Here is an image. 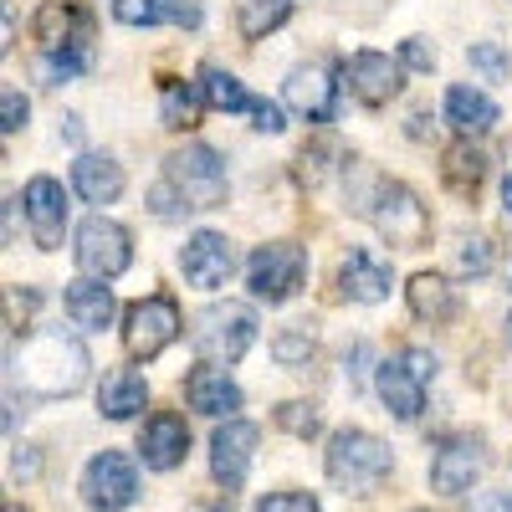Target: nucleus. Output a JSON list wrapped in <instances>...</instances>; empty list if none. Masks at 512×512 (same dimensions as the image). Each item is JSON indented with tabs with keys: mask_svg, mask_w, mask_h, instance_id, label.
<instances>
[{
	"mask_svg": "<svg viewBox=\"0 0 512 512\" xmlns=\"http://www.w3.org/2000/svg\"><path fill=\"white\" fill-rule=\"evenodd\" d=\"M11 369L21 379V390L31 395H47V400L77 395L88 384V349L67 328H36V333H21V349H11Z\"/></svg>",
	"mask_w": 512,
	"mask_h": 512,
	"instance_id": "1",
	"label": "nucleus"
},
{
	"mask_svg": "<svg viewBox=\"0 0 512 512\" xmlns=\"http://www.w3.org/2000/svg\"><path fill=\"white\" fill-rule=\"evenodd\" d=\"M359 210L374 221V231H379L384 241H390V246L415 251V246L431 241V210H425V205H420V195H415L410 185H400V180L374 175V180H369V190L359 195Z\"/></svg>",
	"mask_w": 512,
	"mask_h": 512,
	"instance_id": "2",
	"label": "nucleus"
},
{
	"mask_svg": "<svg viewBox=\"0 0 512 512\" xmlns=\"http://www.w3.org/2000/svg\"><path fill=\"white\" fill-rule=\"evenodd\" d=\"M390 466H395L390 446H384L379 436H369V431H338L328 441V456H323L328 482L344 497H369L384 477H390Z\"/></svg>",
	"mask_w": 512,
	"mask_h": 512,
	"instance_id": "3",
	"label": "nucleus"
},
{
	"mask_svg": "<svg viewBox=\"0 0 512 512\" xmlns=\"http://www.w3.org/2000/svg\"><path fill=\"white\" fill-rule=\"evenodd\" d=\"M164 185H175L190 210H216L226 205V159L210 144H185L164 159Z\"/></svg>",
	"mask_w": 512,
	"mask_h": 512,
	"instance_id": "4",
	"label": "nucleus"
},
{
	"mask_svg": "<svg viewBox=\"0 0 512 512\" xmlns=\"http://www.w3.org/2000/svg\"><path fill=\"white\" fill-rule=\"evenodd\" d=\"M190 344L205 364H236L256 344V313L246 303H210L190 328Z\"/></svg>",
	"mask_w": 512,
	"mask_h": 512,
	"instance_id": "5",
	"label": "nucleus"
},
{
	"mask_svg": "<svg viewBox=\"0 0 512 512\" xmlns=\"http://www.w3.org/2000/svg\"><path fill=\"white\" fill-rule=\"evenodd\" d=\"M308 277V251L297 246V241H267V246H256L251 251V262H246V287L256 303H287V297L303 287Z\"/></svg>",
	"mask_w": 512,
	"mask_h": 512,
	"instance_id": "6",
	"label": "nucleus"
},
{
	"mask_svg": "<svg viewBox=\"0 0 512 512\" xmlns=\"http://www.w3.org/2000/svg\"><path fill=\"white\" fill-rule=\"evenodd\" d=\"M180 308H175V297H139L134 308L123 313V349L134 354V359H159L169 344L180 338Z\"/></svg>",
	"mask_w": 512,
	"mask_h": 512,
	"instance_id": "7",
	"label": "nucleus"
},
{
	"mask_svg": "<svg viewBox=\"0 0 512 512\" xmlns=\"http://www.w3.org/2000/svg\"><path fill=\"white\" fill-rule=\"evenodd\" d=\"M128 262H134V241H128V231L108 216H88L77 226V267L108 282L118 272H128Z\"/></svg>",
	"mask_w": 512,
	"mask_h": 512,
	"instance_id": "8",
	"label": "nucleus"
},
{
	"mask_svg": "<svg viewBox=\"0 0 512 512\" xmlns=\"http://www.w3.org/2000/svg\"><path fill=\"white\" fill-rule=\"evenodd\" d=\"M139 497V466L123 451H98L82 472V502L93 512H123Z\"/></svg>",
	"mask_w": 512,
	"mask_h": 512,
	"instance_id": "9",
	"label": "nucleus"
},
{
	"mask_svg": "<svg viewBox=\"0 0 512 512\" xmlns=\"http://www.w3.org/2000/svg\"><path fill=\"white\" fill-rule=\"evenodd\" d=\"M487 472V446L482 436H446L431 456V487L441 497H461L472 492V482Z\"/></svg>",
	"mask_w": 512,
	"mask_h": 512,
	"instance_id": "10",
	"label": "nucleus"
},
{
	"mask_svg": "<svg viewBox=\"0 0 512 512\" xmlns=\"http://www.w3.org/2000/svg\"><path fill=\"white\" fill-rule=\"evenodd\" d=\"M256 441H262V431H256L251 420H226L216 425V436H210V477H216L226 492H236L251 472V456H256Z\"/></svg>",
	"mask_w": 512,
	"mask_h": 512,
	"instance_id": "11",
	"label": "nucleus"
},
{
	"mask_svg": "<svg viewBox=\"0 0 512 512\" xmlns=\"http://www.w3.org/2000/svg\"><path fill=\"white\" fill-rule=\"evenodd\" d=\"M180 272H185L190 287L216 292V287H226L231 272H236V251H231V241H226L221 231H195V236L185 241V251H180Z\"/></svg>",
	"mask_w": 512,
	"mask_h": 512,
	"instance_id": "12",
	"label": "nucleus"
},
{
	"mask_svg": "<svg viewBox=\"0 0 512 512\" xmlns=\"http://www.w3.org/2000/svg\"><path fill=\"white\" fill-rule=\"evenodd\" d=\"M344 82H349V93L364 103V108H384L400 88H405V72H400V62L395 57H384V52H354V57H344Z\"/></svg>",
	"mask_w": 512,
	"mask_h": 512,
	"instance_id": "13",
	"label": "nucleus"
},
{
	"mask_svg": "<svg viewBox=\"0 0 512 512\" xmlns=\"http://www.w3.org/2000/svg\"><path fill=\"white\" fill-rule=\"evenodd\" d=\"M282 98H287V108H297L308 123H333V118H338V82H333V72L318 67V62L292 67L287 82H282Z\"/></svg>",
	"mask_w": 512,
	"mask_h": 512,
	"instance_id": "14",
	"label": "nucleus"
},
{
	"mask_svg": "<svg viewBox=\"0 0 512 512\" xmlns=\"http://www.w3.org/2000/svg\"><path fill=\"white\" fill-rule=\"evenodd\" d=\"M21 205H26V221H31L36 246H41V251L62 246V231H67V190H62L52 175H36V180L26 185Z\"/></svg>",
	"mask_w": 512,
	"mask_h": 512,
	"instance_id": "15",
	"label": "nucleus"
},
{
	"mask_svg": "<svg viewBox=\"0 0 512 512\" xmlns=\"http://www.w3.org/2000/svg\"><path fill=\"white\" fill-rule=\"evenodd\" d=\"M185 451H190V425L175 410H159V415L144 420V431H139L144 466H154V472H175V466L185 461Z\"/></svg>",
	"mask_w": 512,
	"mask_h": 512,
	"instance_id": "16",
	"label": "nucleus"
},
{
	"mask_svg": "<svg viewBox=\"0 0 512 512\" xmlns=\"http://www.w3.org/2000/svg\"><path fill=\"white\" fill-rule=\"evenodd\" d=\"M338 292H344L349 303H384V297H390V267H384L374 251L354 246L344 262H338Z\"/></svg>",
	"mask_w": 512,
	"mask_h": 512,
	"instance_id": "17",
	"label": "nucleus"
},
{
	"mask_svg": "<svg viewBox=\"0 0 512 512\" xmlns=\"http://www.w3.org/2000/svg\"><path fill=\"white\" fill-rule=\"evenodd\" d=\"M185 400H190V410H200V415H226V420H236L231 410H241L236 379H231L226 369H216V364H195V369H190Z\"/></svg>",
	"mask_w": 512,
	"mask_h": 512,
	"instance_id": "18",
	"label": "nucleus"
},
{
	"mask_svg": "<svg viewBox=\"0 0 512 512\" xmlns=\"http://www.w3.org/2000/svg\"><path fill=\"white\" fill-rule=\"evenodd\" d=\"M374 384H379V400L390 405L395 420H415L425 410V379L405 359H384L379 374H374Z\"/></svg>",
	"mask_w": 512,
	"mask_h": 512,
	"instance_id": "19",
	"label": "nucleus"
},
{
	"mask_svg": "<svg viewBox=\"0 0 512 512\" xmlns=\"http://www.w3.org/2000/svg\"><path fill=\"white\" fill-rule=\"evenodd\" d=\"M88 31H93V16L77 11V6H62V0H52V6L36 11V41H41V52L88 47Z\"/></svg>",
	"mask_w": 512,
	"mask_h": 512,
	"instance_id": "20",
	"label": "nucleus"
},
{
	"mask_svg": "<svg viewBox=\"0 0 512 512\" xmlns=\"http://www.w3.org/2000/svg\"><path fill=\"white\" fill-rule=\"evenodd\" d=\"M446 118H451V128L461 139H482V134L497 128V103L477 88H466V82H456V88L446 93Z\"/></svg>",
	"mask_w": 512,
	"mask_h": 512,
	"instance_id": "21",
	"label": "nucleus"
},
{
	"mask_svg": "<svg viewBox=\"0 0 512 512\" xmlns=\"http://www.w3.org/2000/svg\"><path fill=\"white\" fill-rule=\"evenodd\" d=\"M72 190L88 205H113L123 195V169L108 154H77L72 164Z\"/></svg>",
	"mask_w": 512,
	"mask_h": 512,
	"instance_id": "22",
	"label": "nucleus"
},
{
	"mask_svg": "<svg viewBox=\"0 0 512 512\" xmlns=\"http://www.w3.org/2000/svg\"><path fill=\"white\" fill-rule=\"evenodd\" d=\"M123 26H200L195 0H113Z\"/></svg>",
	"mask_w": 512,
	"mask_h": 512,
	"instance_id": "23",
	"label": "nucleus"
},
{
	"mask_svg": "<svg viewBox=\"0 0 512 512\" xmlns=\"http://www.w3.org/2000/svg\"><path fill=\"white\" fill-rule=\"evenodd\" d=\"M405 303L420 323H451L456 318V287L436 272H415L405 287Z\"/></svg>",
	"mask_w": 512,
	"mask_h": 512,
	"instance_id": "24",
	"label": "nucleus"
},
{
	"mask_svg": "<svg viewBox=\"0 0 512 512\" xmlns=\"http://www.w3.org/2000/svg\"><path fill=\"white\" fill-rule=\"evenodd\" d=\"M67 313H72V323L77 328H108L113 323V313H118V303H113V292L98 282V277H77V282H67Z\"/></svg>",
	"mask_w": 512,
	"mask_h": 512,
	"instance_id": "25",
	"label": "nucleus"
},
{
	"mask_svg": "<svg viewBox=\"0 0 512 512\" xmlns=\"http://www.w3.org/2000/svg\"><path fill=\"white\" fill-rule=\"evenodd\" d=\"M144 405H149V384H144V374H139V369H113V374L103 379V390H98V410H103L108 420H134Z\"/></svg>",
	"mask_w": 512,
	"mask_h": 512,
	"instance_id": "26",
	"label": "nucleus"
},
{
	"mask_svg": "<svg viewBox=\"0 0 512 512\" xmlns=\"http://www.w3.org/2000/svg\"><path fill=\"white\" fill-rule=\"evenodd\" d=\"M441 175H446V185H451L456 195H477V190H482V180H487V154H482L472 139H461V144H451V149H446Z\"/></svg>",
	"mask_w": 512,
	"mask_h": 512,
	"instance_id": "27",
	"label": "nucleus"
},
{
	"mask_svg": "<svg viewBox=\"0 0 512 512\" xmlns=\"http://www.w3.org/2000/svg\"><path fill=\"white\" fill-rule=\"evenodd\" d=\"M200 93H205V108H221V113H256V103H262V98H251L241 82L226 67H216V62L200 72Z\"/></svg>",
	"mask_w": 512,
	"mask_h": 512,
	"instance_id": "28",
	"label": "nucleus"
},
{
	"mask_svg": "<svg viewBox=\"0 0 512 512\" xmlns=\"http://www.w3.org/2000/svg\"><path fill=\"white\" fill-rule=\"evenodd\" d=\"M292 16V0H236V31L246 41H262L277 26H287Z\"/></svg>",
	"mask_w": 512,
	"mask_h": 512,
	"instance_id": "29",
	"label": "nucleus"
},
{
	"mask_svg": "<svg viewBox=\"0 0 512 512\" xmlns=\"http://www.w3.org/2000/svg\"><path fill=\"white\" fill-rule=\"evenodd\" d=\"M313 349H318V328H313V323H287V328L272 338V359H277L282 369H303V364L313 359Z\"/></svg>",
	"mask_w": 512,
	"mask_h": 512,
	"instance_id": "30",
	"label": "nucleus"
},
{
	"mask_svg": "<svg viewBox=\"0 0 512 512\" xmlns=\"http://www.w3.org/2000/svg\"><path fill=\"white\" fill-rule=\"evenodd\" d=\"M200 103V82H164V128H195Z\"/></svg>",
	"mask_w": 512,
	"mask_h": 512,
	"instance_id": "31",
	"label": "nucleus"
},
{
	"mask_svg": "<svg viewBox=\"0 0 512 512\" xmlns=\"http://www.w3.org/2000/svg\"><path fill=\"white\" fill-rule=\"evenodd\" d=\"M277 425H282L287 436H297V441H313L323 431V415L308 400H287V405H277Z\"/></svg>",
	"mask_w": 512,
	"mask_h": 512,
	"instance_id": "32",
	"label": "nucleus"
},
{
	"mask_svg": "<svg viewBox=\"0 0 512 512\" xmlns=\"http://www.w3.org/2000/svg\"><path fill=\"white\" fill-rule=\"evenodd\" d=\"M82 67H88V47H67V52H41V72H47L52 82H67V77H77Z\"/></svg>",
	"mask_w": 512,
	"mask_h": 512,
	"instance_id": "33",
	"label": "nucleus"
},
{
	"mask_svg": "<svg viewBox=\"0 0 512 512\" xmlns=\"http://www.w3.org/2000/svg\"><path fill=\"white\" fill-rule=\"evenodd\" d=\"M456 267H461L466 277H487V272H492V241H487V236L461 241V251H456Z\"/></svg>",
	"mask_w": 512,
	"mask_h": 512,
	"instance_id": "34",
	"label": "nucleus"
},
{
	"mask_svg": "<svg viewBox=\"0 0 512 512\" xmlns=\"http://www.w3.org/2000/svg\"><path fill=\"white\" fill-rule=\"evenodd\" d=\"M466 57H472V67H477L487 82H502V77H507V57H502L497 41H472V52H466Z\"/></svg>",
	"mask_w": 512,
	"mask_h": 512,
	"instance_id": "35",
	"label": "nucleus"
},
{
	"mask_svg": "<svg viewBox=\"0 0 512 512\" xmlns=\"http://www.w3.org/2000/svg\"><path fill=\"white\" fill-rule=\"evenodd\" d=\"M256 512H323L313 492H272L256 502Z\"/></svg>",
	"mask_w": 512,
	"mask_h": 512,
	"instance_id": "36",
	"label": "nucleus"
},
{
	"mask_svg": "<svg viewBox=\"0 0 512 512\" xmlns=\"http://www.w3.org/2000/svg\"><path fill=\"white\" fill-rule=\"evenodd\" d=\"M26 113H31L26 93H21V88H6V98H0V128H6V134H16V128H26Z\"/></svg>",
	"mask_w": 512,
	"mask_h": 512,
	"instance_id": "37",
	"label": "nucleus"
},
{
	"mask_svg": "<svg viewBox=\"0 0 512 512\" xmlns=\"http://www.w3.org/2000/svg\"><path fill=\"white\" fill-rule=\"evenodd\" d=\"M400 62L415 67V72H431V67H436L431 41H425V36H405V41H400Z\"/></svg>",
	"mask_w": 512,
	"mask_h": 512,
	"instance_id": "38",
	"label": "nucleus"
},
{
	"mask_svg": "<svg viewBox=\"0 0 512 512\" xmlns=\"http://www.w3.org/2000/svg\"><path fill=\"white\" fill-rule=\"evenodd\" d=\"M323 159H338V149L313 144V149H303V159H297V164H303V180H308V185H318V180L328 175V169H333V164H323Z\"/></svg>",
	"mask_w": 512,
	"mask_h": 512,
	"instance_id": "39",
	"label": "nucleus"
},
{
	"mask_svg": "<svg viewBox=\"0 0 512 512\" xmlns=\"http://www.w3.org/2000/svg\"><path fill=\"white\" fill-rule=\"evenodd\" d=\"M149 205H154V216H180V210H190L180 195H175V185H154V195H149Z\"/></svg>",
	"mask_w": 512,
	"mask_h": 512,
	"instance_id": "40",
	"label": "nucleus"
},
{
	"mask_svg": "<svg viewBox=\"0 0 512 512\" xmlns=\"http://www.w3.org/2000/svg\"><path fill=\"white\" fill-rule=\"evenodd\" d=\"M251 118H256V128H262V134H282V128H287L282 108H277V103H267V98L256 103V113H251Z\"/></svg>",
	"mask_w": 512,
	"mask_h": 512,
	"instance_id": "41",
	"label": "nucleus"
},
{
	"mask_svg": "<svg viewBox=\"0 0 512 512\" xmlns=\"http://www.w3.org/2000/svg\"><path fill=\"white\" fill-rule=\"evenodd\" d=\"M472 512H512V492H487L472 502Z\"/></svg>",
	"mask_w": 512,
	"mask_h": 512,
	"instance_id": "42",
	"label": "nucleus"
},
{
	"mask_svg": "<svg viewBox=\"0 0 512 512\" xmlns=\"http://www.w3.org/2000/svg\"><path fill=\"white\" fill-rule=\"evenodd\" d=\"M11 466H16L21 477H36V456H31V446H21V451L11 456Z\"/></svg>",
	"mask_w": 512,
	"mask_h": 512,
	"instance_id": "43",
	"label": "nucleus"
},
{
	"mask_svg": "<svg viewBox=\"0 0 512 512\" xmlns=\"http://www.w3.org/2000/svg\"><path fill=\"white\" fill-rule=\"evenodd\" d=\"M405 134H410V139H425V108L410 113V128H405Z\"/></svg>",
	"mask_w": 512,
	"mask_h": 512,
	"instance_id": "44",
	"label": "nucleus"
},
{
	"mask_svg": "<svg viewBox=\"0 0 512 512\" xmlns=\"http://www.w3.org/2000/svg\"><path fill=\"white\" fill-rule=\"evenodd\" d=\"M502 205H507V216H512V175L502 180Z\"/></svg>",
	"mask_w": 512,
	"mask_h": 512,
	"instance_id": "45",
	"label": "nucleus"
},
{
	"mask_svg": "<svg viewBox=\"0 0 512 512\" xmlns=\"http://www.w3.org/2000/svg\"><path fill=\"white\" fill-rule=\"evenodd\" d=\"M0 512H26V507H21V502H6V507H0Z\"/></svg>",
	"mask_w": 512,
	"mask_h": 512,
	"instance_id": "46",
	"label": "nucleus"
},
{
	"mask_svg": "<svg viewBox=\"0 0 512 512\" xmlns=\"http://www.w3.org/2000/svg\"><path fill=\"white\" fill-rule=\"evenodd\" d=\"M507 344H512V318H507Z\"/></svg>",
	"mask_w": 512,
	"mask_h": 512,
	"instance_id": "47",
	"label": "nucleus"
}]
</instances>
